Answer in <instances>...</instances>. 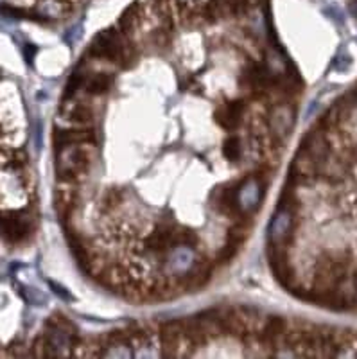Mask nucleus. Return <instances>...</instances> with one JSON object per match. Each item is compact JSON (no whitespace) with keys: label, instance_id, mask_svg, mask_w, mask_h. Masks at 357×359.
<instances>
[{"label":"nucleus","instance_id":"nucleus-9","mask_svg":"<svg viewBox=\"0 0 357 359\" xmlns=\"http://www.w3.org/2000/svg\"><path fill=\"white\" fill-rule=\"evenodd\" d=\"M126 200V193L119 187H110L106 189L104 194H102L101 200V212L102 214H110V212H115Z\"/></svg>","mask_w":357,"mask_h":359},{"label":"nucleus","instance_id":"nucleus-11","mask_svg":"<svg viewBox=\"0 0 357 359\" xmlns=\"http://www.w3.org/2000/svg\"><path fill=\"white\" fill-rule=\"evenodd\" d=\"M201 239L196 232L192 230H187V228H178V245L190 246V248H198Z\"/></svg>","mask_w":357,"mask_h":359},{"label":"nucleus","instance_id":"nucleus-10","mask_svg":"<svg viewBox=\"0 0 357 359\" xmlns=\"http://www.w3.org/2000/svg\"><path fill=\"white\" fill-rule=\"evenodd\" d=\"M221 153H223V157H225L226 160H230V162H239L244 153L243 139L239 135H235V133L228 135L225 139V142H223Z\"/></svg>","mask_w":357,"mask_h":359},{"label":"nucleus","instance_id":"nucleus-6","mask_svg":"<svg viewBox=\"0 0 357 359\" xmlns=\"http://www.w3.org/2000/svg\"><path fill=\"white\" fill-rule=\"evenodd\" d=\"M98 133L93 128H54L53 142L56 151L77 144H98Z\"/></svg>","mask_w":357,"mask_h":359},{"label":"nucleus","instance_id":"nucleus-4","mask_svg":"<svg viewBox=\"0 0 357 359\" xmlns=\"http://www.w3.org/2000/svg\"><path fill=\"white\" fill-rule=\"evenodd\" d=\"M33 232V218L29 211L0 212V237L9 245L24 243Z\"/></svg>","mask_w":357,"mask_h":359},{"label":"nucleus","instance_id":"nucleus-5","mask_svg":"<svg viewBox=\"0 0 357 359\" xmlns=\"http://www.w3.org/2000/svg\"><path fill=\"white\" fill-rule=\"evenodd\" d=\"M239 187H241V180L235 182V184L223 185L217 191H214L212 203H214V209H216L217 214L230 219H237L241 216H246L243 209H241V203H239V191H241Z\"/></svg>","mask_w":357,"mask_h":359},{"label":"nucleus","instance_id":"nucleus-8","mask_svg":"<svg viewBox=\"0 0 357 359\" xmlns=\"http://www.w3.org/2000/svg\"><path fill=\"white\" fill-rule=\"evenodd\" d=\"M146 2H142V0L133 2L131 6L124 9V13L120 15L119 22H117V27L124 35H128L129 38L137 40L138 31H140L142 26H144V20H146Z\"/></svg>","mask_w":357,"mask_h":359},{"label":"nucleus","instance_id":"nucleus-3","mask_svg":"<svg viewBox=\"0 0 357 359\" xmlns=\"http://www.w3.org/2000/svg\"><path fill=\"white\" fill-rule=\"evenodd\" d=\"M84 97H81V94L74 97H63L60 115L66 124L80 128H95L98 112H95V106L86 101Z\"/></svg>","mask_w":357,"mask_h":359},{"label":"nucleus","instance_id":"nucleus-2","mask_svg":"<svg viewBox=\"0 0 357 359\" xmlns=\"http://www.w3.org/2000/svg\"><path fill=\"white\" fill-rule=\"evenodd\" d=\"M99 157L98 144H77L56 151V176L60 184H86L95 160Z\"/></svg>","mask_w":357,"mask_h":359},{"label":"nucleus","instance_id":"nucleus-1","mask_svg":"<svg viewBox=\"0 0 357 359\" xmlns=\"http://www.w3.org/2000/svg\"><path fill=\"white\" fill-rule=\"evenodd\" d=\"M86 56L90 60L104 62L113 65L117 71H129L131 67L137 65L140 49L137 40L124 35L119 27H108L104 31H99L93 36L92 44L89 45Z\"/></svg>","mask_w":357,"mask_h":359},{"label":"nucleus","instance_id":"nucleus-7","mask_svg":"<svg viewBox=\"0 0 357 359\" xmlns=\"http://www.w3.org/2000/svg\"><path fill=\"white\" fill-rule=\"evenodd\" d=\"M244 114H246V101L244 99L223 103L216 110V123L225 132H235V130L243 126Z\"/></svg>","mask_w":357,"mask_h":359}]
</instances>
